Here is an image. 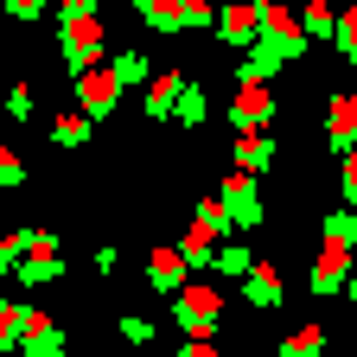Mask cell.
<instances>
[{"label": "cell", "instance_id": "17", "mask_svg": "<svg viewBox=\"0 0 357 357\" xmlns=\"http://www.w3.org/2000/svg\"><path fill=\"white\" fill-rule=\"evenodd\" d=\"M300 32H306L312 45H326V38L338 32V7H332V0H306V13H300Z\"/></svg>", "mask_w": 357, "mask_h": 357}, {"label": "cell", "instance_id": "21", "mask_svg": "<svg viewBox=\"0 0 357 357\" xmlns=\"http://www.w3.org/2000/svg\"><path fill=\"white\" fill-rule=\"evenodd\" d=\"M52 141H58V147H83V141H89V115H83V109L52 115Z\"/></svg>", "mask_w": 357, "mask_h": 357}, {"label": "cell", "instance_id": "39", "mask_svg": "<svg viewBox=\"0 0 357 357\" xmlns=\"http://www.w3.org/2000/svg\"><path fill=\"white\" fill-rule=\"evenodd\" d=\"M7 306H13V300H0V319H7Z\"/></svg>", "mask_w": 357, "mask_h": 357}, {"label": "cell", "instance_id": "12", "mask_svg": "<svg viewBox=\"0 0 357 357\" xmlns=\"http://www.w3.org/2000/svg\"><path fill=\"white\" fill-rule=\"evenodd\" d=\"M275 153H281V147H275V134H268V128H243V134H236V166H243V172L261 178L268 166H275Z\"/></svg>", "mask_w": 357, "mask_h": 357}, {"label": "cell", "instance_id": "36", "mask_svg": "<svg viewBox=\"0 0 357 357\" xmlns=\"http://www.w3.org/2000/svg\"><path fill=\"white\" fill-rule=\"evenodd\" d=\"M102 13V0H58V20H89Z\"/></svg>", "mask_w": 357, "mask_h": 357}, {"label": "cell", "instance_id": "11", "mask_svg": "<svg viewBox=\"0 0 357 357\" xmlns=\"http://www.w3.org/2000/svg\"><path fill=\"white\" fill-rule=\"evenodd\" d=\"M281 64H287V52H281V45L255 38L249 52L236 58V83H275V77H281Z\"/></svg>", "mask_w": 357, "mask_h": 357}, {"label": "cell", "instance_id": "14", "mask_svg": "<svg viewBox=\"0 0 357 357\" xmlns=\"http://www.w3.org/2000/svg\"><path fill=\"white\" fill-rule=\"evenodd\" d=\"M326 141H332V153H344L357 141V96H326Z\"/></svg>", "mask_w": 357, "mask_h": 357}, {"label": "cell", "instance_id": "16", "mask_svg": "<svg viewBox=\"0 0 357 357\" xmlns=\"http://www.w3.org/2000/svg\"><path fill=\"white\" fill-rule=\"evenodd\" d=\"M13 281H20V287H45V281H64V255H20Z\"/></svg>", "mask_w": 357, "mask_h": 357}, {"label": "cell", "instance_id": "33", "mask_svg": "<svg viewBox=\"0 0 357 357\" xmlns=\"http://www.w3.org/2000/svg\"><path fill=\"white\" fill-rule=\"evenodd\" d=\"M20 255H26V230L0 236V275H13V268H20Z\"/></svg>", "mask_w": 357, "mask_h": 357}, {"label": "cell", "instance_id": "27", "mask_svg": "<svg viewBox=\"0 0 357 357\" xmlns=\"http://www.w3.org/2000/svg\"><path fill=\"white\" fill-rule=\"evenodd\" d=\"M115 332H121L128 344H153V319H147V312H121Z\"/></svg>", "mask_w": 357, "mask_h": 357}, {"label": "cell", "instance_id": "7", "mask_svg": "<svg viewBox=\"0 0 357 357\" xmlns=\"http://www.w3.org/2000/svg\"><path fill=\"white\" fill-rule=\"evenodd\" d=\"M261 38H268V45H281L287 64H294V58H306V45H312V38L300 32V13H287L281 0H268V7H261Z\"/></svg>", "mask_w": 357, "mask_h": 357}, {"label": "cell", "instance_id": "18", "mask_svg": "<svg viewBox=\"0 0 357 357\" xmlns=\"http://www.w3.org/2000/svg\"><path fill=\"white\" fill-rule=\"evenodd\" d=\"M178 255H185V268H211L217 261V236L204 230V223H192V230L178 236Z\"/></svg>", "mask_w": 357, "mask_h": 357}, {"label": "cell", "instance_id": "6", "mask_svg": "<svg viewBox=\"0 0 357 357\" xmlns=\"http://www.w3.org/2000/svg\"><path fill=\"white\" fill-rule=\"evenodd\" d=\"M275 83H236V102H230V128L243 134V128H268L275 121Z\"/></svg>", "mask_w": 357, "mask_h": 357}, {"label": "cell", "instance_id": "28", "mask_svg": "<svg viewBox=\"0 0 357 357\" xmlns=\"http://www.w3.org/2000/svg\"><path fill=\"white\" fill-rule=\"evenodd\" d=\"M178 13H185V32H198V26L211 32L217 26V0H178Z\"/></svg>", "mask_w": 357, "mask_h": 357}, {"label": "cell", "instance_id": "8", "mask_svg": "<svg viewBox=\"0 0 357 357\" xmlns=\"http://www.w3.org/2000/svg\"><path fill=\"white\" fill-rule=\"evenodd\" d=\"M217 198H223V211H230V223H236V230H255V223H261V192H255V172H230Z\"/></svg>", "mask_w": 357, "mask_h": 357}, {"label": "cell", "instance_id": "38", "mask_svg": "<svg viewBox=\"0 0 357 357\" xmlns=\"http://www.w3.org/2000/svg\"><path fill=\"white\" fill-rule=\"evenodd\" d=\"M344 300H357V261H351V275H344Z\"/></svg>", "mask_w": 357, "mask_h": 357}, {"label": "cell", "instance_id": "26", "mask_svg": "<svg viewBox=\"0 0 357 357\" xmlns=\"http://www.w3.org/2000/svg\"><path fill=\"white\" fill-rule=\"evenodd\" d=\"M319 230H326L332 243H351V249H357V211H326Z\"/></svg>", "mask_w": 357, "mask_h": 357}, {"label": "cell", "instance_id": "4", "mask_svg": "<svg viewBox=\"0 0 357 357\" xmlns=\"http://www.w3.org/2000/svg\"><path fill=\"white\" fill-rule=\"evenodd\" d=\"M261 7H268V0H223L211 32L230 45V52H249V45L261 38Z\"/></svg>", "mask_w": 357, "mask_h": 357}, {"label": "cell", "instance_id": "37", "mask_svg": "<svg viewBox=\"0 0 357 357\" xmlns=\"http://www.w3.org/2000/svg\"><path fill=\"white\" fill-rule=\"evenodd\" d=\"M178 357H223V351H217L211 338H185V351H178Z\"/></svg>", "mask_w": 357, "mask_h": 357}, {"label": "cell", "instance_id": "3", "mask_svg": "<svg viewBox=\"0 0 357 357\" xmlns=\"http://www.w3.org/2000/svg\"><path fill=\"white\" fill-rule=\"evenodd\" d=\"M351 261H357V249L351 243H319V255H312V275H306V294L312 300H332V294H344V275H351Z\"/></svg>", "mask_w": 357, "mask_h": 357}, {"label": "cell", "instance_id": "31", "mask_svg": "<svg viewBox=\"0 0 357 357\" xmlns=\"http://www.w3.org/2000/svg\"><path fill=\"white\" fill-rule=\"evenodd\" d=\"M338 185H344V204H357V141L338 153Z\"/></svg>", "mask_w": 357, "mask_h": 357}, {"label": "cell", "instance_id": "40", "mask_svg": "<svg viewBox=\"0 0 357 357\" xmlns=\"http://www.w3.org/2000/svg\"><path fill=\"white\" fill-rule=\"evenodd\" d=\"M0 13H7V0H0Z\"/></svg>", "mask_w": 357, "mask_h": 357}, {"label": "cell", "instance_id": "29", "mask_svg": "<svg viewBox=\"0 0 357 357\" xmlns=\"http://www.w3.org/2000/svg\"><path fill=\"white\" fill-rule=\"evenodd\" d=\"M64 344H70V338H64V326H52V332H38L20 357H64Z\"/></svg>", "mask_w": 357, "mask_h": 357}, {"label": "cell", "instance_id": "41", "mask_svg": "<svg viewBox=\"0 0 357 357\" xmlns=\"http://www.w3.org/2000/svg\"><path fill=\"white\" fill-rule=\"evenodd\" d=\"M134 7H141V0H134Z\"/></svg>", "mask_w": 357, "mask_h": 357}, {"label": "cell", "instance_id": "2", "mask_svg": "<svg viewBox=\"0 0 357 357\" xmlns=\"http://www.w3.org/2000/svg\"><path fill=\"white\" fill-rule=\"evenodd\" d=\"M172 319H178V332H185V338H211V332H217V319H223V294H217V287L185 281V287L172 294Z\"/></svg>", "mask_w": 357, "mask_h": 357}, {"label": "cell", "instance_id": "20", "mask_svg": "<svg viewBox=\"0 0 357 357\" xmlns=\"http://www.w3.org/2000/svg\"><path fill=\"white\" fill-rule=\"evenodd\" d=\"M204 115H211V102H204V83H192V77H185V89H178V109H172V121H178V128H204Z\"/></svg>", "mask_w": 357, "mask_h": 357}, {"label": "cell", "instance_id": "22", "mask_svg": "<svg viewBox=\"0 0 357 357\" xmlns=\"http://www.w3.org/2000/svg\"><path fill=\"white\" fill-rule=\"evenodd\" d=\"M217 275H230V281H243L249 268H255V249H243V243H217Z\"/></svg>", "mask_w": 357, "mask_h": 357}, {"label": "cell", "instance_id": "30", "mask_svg": "<svg viewBox=\"0 0 357 357\" xmlns=\"http://www.w3.org/2000/svg\"><path fill=\"white\" fill-rule=\"evenodd\" d=\"M0 185H26V160H20V147H7V141H0Z\"/></svg>", "mask_w": 357, "mask_h": 357}, {"label": "cell", "instance_id": "24", "mask_svg": "<svg viewBox=\"0 0 357 357\" xmlns=\"http://www.w3.org/2000/svg\"><path fill=\"white\" fill-rule=\"evenodd\" d=\"M332 45L344 52V64L357 70V0H344V7H338V32H332Z\"/></svg>", "mask_w": 357, "mask_h": 357}, {"label": "cell", "instance_id": "13", "mask_svg": "<svg viewBox=\"0 0 357 357\" xmlns=\"http://www.w3.org/2000/svg\"><path fill=\"white\" fill-rule=\"evenodd\" d=\"M178 89H185V70H160V77L147 83V96H141L147 121H172V109H178Z\"/></svg>", "mask_w": 357, "mask_h": 357}, {"label": "cell", "instance_id": "19", "mask_svg": "<svg viewBox=\"0 0 357 357\" xmlns=\"http://www.w3.org/2000/svg\"><path fill=\"white\" fill-rule=\"evenodd\" d=\"M275 357H326V326H300L275 344Z\"/></svg>", "mask_w": 357, "mask_h": 357}, {"label": "cell", "instance_id": "9", "mask_svg": "<svg viewBox=\"0 0 357 357\" xmlns=\"http://www.w3.org/2000/svg\"><path fill=\"white\" fill-rule=\"evenodd\" d=\"M287 300V287H281V268L268 261V255H255V268L243 275V306H255V312H275Z\"/></svg>", "mask_w": 357, "mask_h": 357}, {"label": "cell", "instance_id": "34", "mask_svg": "<svg viewBox=\"0 0 357 357\" xmlns=\"http://www.w3.org/2000/svg\"><path fill=\"white\" fill-rule=\"evenodd\" d=\"M7 115L13 121H32V83H13L7 89Z\"/></svg>", "mask_w": 357, "mask_h": 357}, {"label": "cell", "instance_id": "10", "mask_svg": "<svg viewBox=\"0 0 357 357\" xmlns=\"http://www.w3.org/2000/svg\"><path fill=\"white\" fill-rule=\"evenodd\" d=\"M185 275H192V268H185V255H178V243H166V249H153L147 255V287L153 294H178V287H185Z\"/></svg>", "mask_w": 357, "mask_h": 357}, {"label": "cell", "instance_id": "5", "mask_svg": "<svg viewBox=\"0 0 357 357\" xmlns=\"http://www.w3.org/2000/svg\"><path fill=\"white\" fill-rule=\"evenodd\" d=\"M121 89H128V83H121L109 64H96V70H83V77H77V109H83L89 121H109L115 102H121Z\"/></svg>", "mask_w": 357, "mask_h": 357}, {"label": "cell", "instance_id": "32", "mask_svg": "<svg viewBox=\"0 0 357 357\" xmlns=\"http://www.w3.org/2000/svg\"><path fill=\"white\" fill-rule=\"evenodd\" d=\"M45 13H52V0H7V20H20V26H32Z\"/></svg>", "mask_w": 357, "mask_h": 357}, {"label": "cell", "instance_id": "23", "mask_svg": "<svg viewBox=\"0 0 357 357\" xmlns=\"http://www.w3.org/2000/svg\"><path fill=\"white\" fill-rule=\"evenodd\" d=\"M109 70H115V77H121V83L134 89V83H147L153 58H147V52H109Z\"/></svg>", "mask_w": 357, "mask_h": 357}, {"label": "cell", "instance_id": "15", "mask_svg": "<svg viewBox=\"0 0 357 357\" xmlns=\"http://www.w3.org/2000/svg\"><path fill=\"white\" fill-rule=\"evenodd\" d=\"M141 26L147 32H160V38H172V32H185V13H178V0H141Z\"/></svg>", "mask_w": 357, "mask_h": 357}, {"label": "cell", "instance_id": "1", "mask_svg": "<svg viewBox=\"0 0 357 357\" xmlns=\"http://www.w3.org/2000/svg\"><path fill=\"white\" fill-rule=\"evenodd\" d=\"M58 52H64V70H70V77L109 64V32H102V13H89V20H58Z\"/></svg>", "mask_w": 357, "mask_h": 357}, {"label": "cell", "instance_id": "35", "mask_svg": "<svg viewBox=\"0 0 357 357\" xmlns=\"http://www.w3.org/2000/svg\"><path fill=\"white\" fill-rule=\"evenodd\" d=\"M26 255H58V230H26Z\"/></svg>", "mask_w": 357, "mask_h": 357}, {"label": "cell", "instance_id": "25", "mask_svg": "<svg viewBox=\"0 0 357 357\" xmlns=\"http://www.w3.org/2000/svg\"><path fill=\"white\" fill-rule=\"evenodd\" d=\"M192 223H204V230H211V236H230V230H236V223H230V211H223V198H204Z\"/></svg>", "mask_w": 357, "mask_h": 357}]
</instances>
